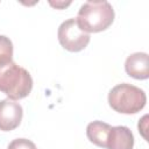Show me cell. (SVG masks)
<instances>
[{"label": "cell", "mask_w": 149, "mask_h": 149, "mask_svg": "<svg viewBox=\"0 0 149 149\" xmlns=\"http://www.w3.org/2000/svg\"><path fill=\"white\" fill-rule=\"evenodd\" d=\"M125 70L128 76L143 80L149 77V56L146 52H134L125 62Z\"/></svg>", "instance_id": "8992f818"}, {"label": "cell", "mask_w": 149, "mask_h": 149, "mask_svg": "<svg viewBox=\"0 0 149 149\" xmlns=\"http://www.w3.org/2000/svg\"><path fill=\"white\" fill-rule=\"evenodd\" d=\"M133 147L134 135L128 127L115 126L111 128L106 142V149H133Z\"/></svg>", "instance_id": "52a82bcc"}, {"label": "cell", "mask_w": 149, "mask_h": 149, "mask_svg": "<svg viewBox=\"0 0 149 149\" xmlns=\"http://www.w3.org/2000/svg\"><path fill=\"white\" fill-rule=\"evenodd\" d=\"M112 126L102 122V121H92L86 127V135L87 139L95 146L106 148V142L108 137V133Z\"/></svg>", "instance_id": "ba28073f"}, {"label": "cell", "mask_w": 149, "mask_h": 149, "mask_svg": "<svg viewBox=\"0 0 149 149\" xmlns=\"http://www.w3.org/2000/svg\"><path fill=\"white\" fill-rule=\"evenodd\" d=\"M22 116L23 109L19 102L8 98L0 101V130L10 132L17 128Z\"/></svg>", "instance_id": "5b68a950"}, {"label": "cell", "mask_w": 149, "mask_h": 149, "mask_svg": "<svg viewBox=\"0 0 149 149\" xmlns=\"http://www.w3.org/2000/svg\"><path fill=\"white\" fill-rule=\"evenodd\" d=\"M114 9L108 1H87L81 5L77 21L79 27L88 33H99L106 30L114 21Z\"/></svg>", "instance_id": "6da1fadb"}, {"label": "cell", "mask_w": 149, "mask_h": 149, "mask_svg": "<svg viewBox=\"0 0 149 149\" xmlns=\"http://www.w3.org/2000/svg\"><path fill=\"white\" fill-rule=\"evenodd\" d=\"M52 7H55V8H58V9H61V8H64V7H66V6H69L70 3H71V1H68V2H64V1H56V2H52V1H50L49 2Z\"/></svg>", "instance_id": "8fae6325"}, {"label": "cell", "mask_w": 149, "mask_h": 149, "mask_svg": "<svg viewBox=\"0 0 149 149\" xmlns=\"http://www.w3.org/2000/svg\"><path fill=\"white\" fill-rule=\"evenodd\" d=\"M7 149H37L35 143L27 139H15L13 140Z\"/></svg>", "instance_id": "30bf717a"}, {"label": "cell", "mask_w": 149, "mask_h": 149, "mask_svg": "<svg viewBox=\"0 0 149 149\" xmlns=\"http://www.w3.org/2000/svg\"><path fill=\"white\" fill-rule=\"evenodd\" d=\"M146 102L144 91L132 84H118L108 93L109 106L121 114H135L146 106Z\"/></svg>", "instance_id": "3957f363"}, {"label": "cell", "mask_w": 149, "mask_h": 149, "mask_svg": "<svg viewBox=\"0 0 149 149\" xmlns=\"http://www.w3.org/2000/svg\"><path fill=\"white\" fill-rule=\"evenodd\" d=\"M57 36L61 45L71 52L81 51L90 43V34L79 27L77 19H69L62 22Z\"/></svg>", "instance_id": "277c9868"}, {"label": "cell", "mask_w": 149, "mask_h": 149, "mask_svg": "<svg viewBox=\"0 0 149 149\" xmlns=\"http://www.w3.org/2000/svg\"><path fill=\"white\" fill-rule=\"evenodd\" d=\"M33 78L30 73L16 63L10 62L0 66V91L8 99H23L31 92Z\"/></svg>", "instance_id": "7a4b0ae2"}, {"label": "cell", "mask_w": 149, "mask_h": 149, "mask_svg": "<svg viewBox=\"0 0 149 149\" xmlns=\"http://www.w3.org/2000/svg\"><path fill=\"white\" fill-rule=\"evenodd\" d=\"M13 59V43L9 37L0 35V66L6 65Z\"/></svg>", "instance_id": "9c48e42d"}]
</instances>
